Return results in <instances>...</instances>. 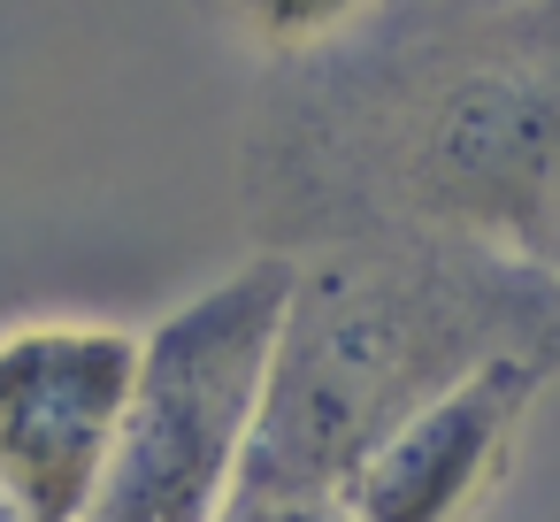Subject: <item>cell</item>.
Instances as JSON below:
<instances>
[{"label":"cell","instance_id":"6da1fadb","mask_svg":"<svg viewBox=\"0 0 560 522\" xmlns=\"http://www.w3.org/2000/svg\"><path fill=\"white\" fill-rule=\"evenodd\" d=\"M300 70L246 154V208L269 246L453 231L545 262L560 216V0L415 9L384 47Z\"/></svg>","mask_w":560,"mask_h":522},{"label":"cell","instance_id":"7a4b0ae2","mask_svg":"<svg viewBox=\"0 0 560 522\" xmlns=\"http://www.w3.org/2000/svg\"><path fill=\"white\" fill-rule=\"evenodd\" d=\"M491 353L560 361V269L453 231H346L292 254L269 407L246 476L330 484Z\"/></svg>","mask_w":560,"mask_h":522},{"label":"cell","instance_id":"3957f363","mask_svg":"<svg viewBox=\"0 0 560 522\" xmlns=\"http://www.w3.org/2000/svg\"><path fill=\"white\" fill-rule=\"evenodd\" d=\"M284 300L292 254L254 246L139 330V384L93 522H215L231 507L261 438Z\"/></svg>","mask_w":560,"mask_h":522},{"label":"cell","instance_id":"277c9868","mask_svg":"<svg viewBox=\"0 0 560 522\" xmlns=\"http://www.w3.org/2000/svg\"><path fill=\"white\" fill-rule=\"evenodd\" d=\"M139 384V330L24 315L0 330V499L24 522H93Z\"/></svg>","mask_w":560,"mask_h":522},{"label":"cell","instance_id":"5b68a950","mask_svg":"<svg viewBox=\"0 0 560 522\" xmlns=\"http://www.w3.org/2000/svg\"><path fill=\"white\" fill-rule=\"evenodd\" d=\"M552 376V353H491L483 369L422 399L346 476L353 522H483L522 461V430Z\"/></svg>","mask_w":560,"mask_h":522},{"label":"cell","instance_id":"8992f818","mask_svg":"<svg viewBox=\"0 0 560 522\" xmlns=\"http://www.w3.org/2000/svg\"><path fill=\"white\" fill-rule=\"evenodd\" d=\"M208 9L246 55H261L277 70H300V62L338 55L369 24H384L392 0H208Z\"/></svg>","mask_w":560,"mask_h":522},{"label":"cell","instance_id":"52a82bcc","mask_svg":"<svg viewBox=\"0 0 560 522\" xmlns=\"http://www.w3.org/2000/svg\"><path fill=\"white\" fill-rule=\"evenodd\" d=\"M215 522H353V507H346V491H330V484H277V476H246Z\"/></svg>","mask_w":560,"mask_h":522},{"label":"cell","instance_id":"ba28073f","mask_svg":"<svg viewBox=\"0 0 560 522\" xmlns=\"http://www.w3.org/2000/svg\"><path fill=\"white\" fill-rule=\"evenodd\" d=\"M415 9H468V0H392V16H415Z\"/></svg>","mask_w":560,"mask_h":522},{"label":"cell","instance_id":"9c48e42d","mask_svg":"<svg viewBox=\"0 0 560 522\" xmlns=\"http://www.w3.org/2000/svg\"><path fill=\"white\" fill-rule=\"evenodd\" d=\"M545 269H560V216H552V246H545Z\"/></svg>","mask_w":560,"mask_h":522},{"label":"cell","instance_id":"30bf717a","mask_svg":"<svg viewBox=\"0 0 560 522\" xmlns=\"http://www.w3.org/2000/svg\"><path fill=\"white\" fill-rule=\"evenodd\" d=\"M0 522H24V514H16V507H9V499H0Z\"/></svg>","mask_w":560,"mask_h":522}]
</instances>
